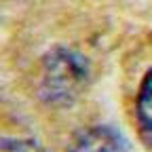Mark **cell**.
Instances as JSON below:
<instances>
[{
	"instance_id": "obj_1",
	"label": "cell",
	"mask_w": 152,
	"mask_h": 152,
	"mask_svg": "<svg viewBox=\"0 0 152 152\" xmlns=\"http://www.w3.org/2000/svg\"><path fill=\"white\" fill-rule=\"evenodd\" d=\"M89 80V64L70 49H53L42 59L38 95L53 106H70Z\"/></svg>"
},
{
	"instance_id": "obj_2",
	"label": "cell",
	"mask_w": 152,
	"mask_h": 152,
	"mask_svg": "<svg viewBox=\"0 0 152 152\" xmlns=\"http://www.w3.org/2000/svg\"><path fill=\"white\" fill-rule=\"evenodd\" d=\"M68 152H131V148L116 129L97 125L80 131Z\"/></svg>"
},
{
	"instance_id": "obj_3",
	"label": "cell",
	"mask_w": 152,
	"mask_h": 152,
	"mask_svg": "<svg viewBox=\"0 0 152 152\" xmlns=\"http://www.w3.org/2000/svg\"><path fill=\"white\" fill-rule=\"evenodd\" d=\"M135 114H137V125H140L144 140L152 146V68L144 74L140 95H137Z\"/></svg>"
},
{
	"instance_id": "obj_4",
	"label": "cell",
	"mask_w": 152,
	"mask_h": 152,
	"mask_svg": "<svg viewBox=\"0 0 152 152\" xmlns=\"http://www.w3.org/2000/svg\"><path fill=\"white\" fill-rule=\"evenodd\" d=\"M2 152H45L38 144L30 142V140H13V137H4L2 140Z\"/></svg>"
}]
</instances>
